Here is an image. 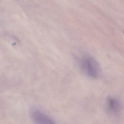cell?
Returning a JSON list of instances; mask_svg holds the SVG:
<instances>
[{"instance_id":"6da1fadb","label":"cell","mask_w":124,"mask_h":124,"mask_svg":"<svg viewBox=\"0 0 124 124\" xmlns=\"http://www.w3.org/2000/svg\"><path fill=\"white\" fill-rule=\"evenodd\" d=\"M82 71L87 76L92 78H97L100 74V67L97 61L91 56L82 57L80 62Z\"/></svg>"},{"instance_id":"7a4b0ae2","label":"cell","mask_w":124,"mask_h":124,"mask_svg":"<svg viewBox=\"0 0 124 124\" xmlns=\"http://www.w3.org/2000/svg\"><path fill=\"white\" fill-rule=\"evenodd\" d=\"M32 120L35 124H56L49 116L38 110H34L31 113Z\"/></svg>"},{"instance_id":"3957f363","label":"cell","mask_w":124,"mask_h":124,"mask_svg":"<svg viewBox=\"0 0 124 124\" xmlns=\"http://www.w3.org/2000/svg\"><path fill=\"white\" fill-rule=\"evenodd\" d=\"M107 104L108 108L113 112L118 111L120 107V102L118 99L112 97H110L107 99Z\"/></svg>"}]
</instances>
